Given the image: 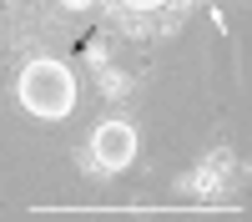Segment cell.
<instances>
[{"instance_id":"1","label":"cell","mask_w":252,"mask_h":222,"mask_svg":"<svg viewBox=\"0 0 252 222\" xmlns=\"http://www.w3.org/2000/svg\"><path fill=\"white\" fill-rule=\"evenodd\" d=\"M26 101L35 111H46V116H61L71 106V76L61 71V66H35L26 76Z\"/></svg>"},{"instance_id":"2","label":"cell","mask_w":252,"mask_h":222,"mask_svg":"<svg viewBox=\"0 0 252 222\" xmlns=\"http://www.w3.org/2000/svg\"><path fill=\"white\" fill-rule=\"evenodd\" d=\"M106 167H121L126 157H131V131L126 127H101V136H96V147H91Z\"/></svg>"},{"instance_id":"3","label":"cell","mask_w":252,"mask_h":222,"mask_svg":"<svg viewBox=\"0 0 252 222\" xmlns=\"http://www.w3.org/2000/svg\"><path fill=\"white\" fill-rule=\"evenodd\" d=\"M232 167H237V157H232V152H212V157L202 161V172H197L192 187H197V192H217L222 182L232 177Z\"/></svg>"},{"instance_id":"4","label":"cell","mask_w":252,"mask_h":222,"mask_svg":"<svg viewBox=\"0 0 252 222\" xmlns=\"http://www.w3.org/2000/svg\"><path fill=\"white\" fill-rule=\"evenodd\" d=\"M111 20H116V26H121L126 35H136V40H146V35H152V20H146L141 10H116Z\"/></svg>"},{"instance_id":"5","label":"cell","mask_w":252,"mask_h":222,"mask_svg":"<svg viewBox=\"0 0 252 222\" xmlns=\"http://www.w3.org/2000/svg\"><path fill=\"white\" fill-rule=\"evenodd\" d=\"M101 86H106V91H101V96H126V76H116V71H106V76H101Z\"/></svg>"},{"instance_id":"6","label":"cell","mask_w":252,"mask_h":222,"mask_svg":"<svg viewBox=\"0 0 252 222\" xmlns=\"http://www.w3.org/2000/svg\"><path fill=\"white\" fill-rule=\"evenodd\" d=\"M182 26V5H166V20H161V31H177Z\"/></svg>"},{"instance_id":"7","label":"cell","mask_w":252,"mask_h":222,"mask_svg":"<svg viewBox=\"0 0 252 222\" xmlns=\"http://www.w3.org/2000/svg\"><path fill=\"white\" fill-rule=\"evenodd\" d=\"M131 5H157V0H131Z\"/></svg>"},{"instance_id":"8","label":"cell","mask_w":252,"mask_h":222,"mask_svg":"<svg viewBox=\"0 0 252 222\" xmlns=\"http://www.w3.org/2000/svg\"><path fill=\"white\" fill-rule=\"evenodd\" d=\"M66 5H76V0H66Z\"/></svg>"}]
</instances>
